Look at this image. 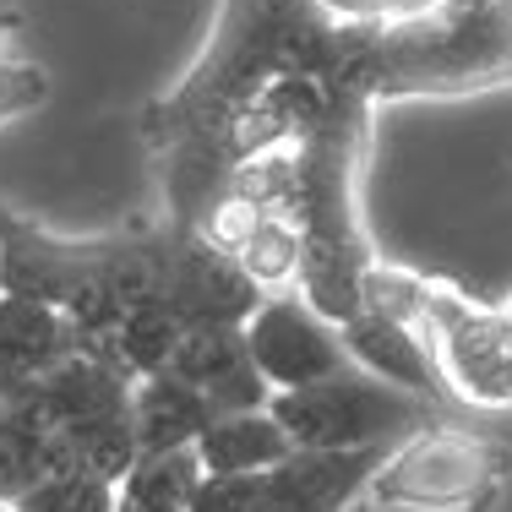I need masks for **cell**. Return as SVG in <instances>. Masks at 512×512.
<instances>
[{
  "label": "cell",
  "mask_w": 512,
  "mask_h": 512,
  "mask_svg": "<svg viewBox=\"0 0 512 512\" xmlns=\"http://www.w3.org/2000/svg\"><path fill=\"white\" fill-rule=\"evenodd\" d=\"M349 28L316 0H224L207 44L175 88L142 109V142L153 153L169 224L197 229L218 207L235 169V137L251 104L289 71H333Z\"/></svg>",
  "instance_id": "cell-1"
},
{
  "label": "cell",
  "mask_w": 512,
  "mask_h": 512,
  "mask_svg": "<svg viewBox=\"0 0 512 512\" xmlns=\"http://www.w3.org/2000/svg\"><path fill=\"white\" fill-rule=\"evenodd\" d=\"M365 93L382 99H447L512 82V0H442L404 22L349 28Z\"/></svg>",
  "instance_id": "cell-2"
},
{
  "label": "cell",
  "mask_w": 512,
  "mask_h": 512,
  "mask_svg": "<svg viewBox=\"0 0 512 512\" xmlns=\"http://www.w3.org/2000/svg\"><path fill=\"white\" fill-rule=\"evenodd\" d=\"M512 474V453L474 431L420 425L387 447L382 469L371 474V502L398 512H485Z\"/></svg>",
  "instance_id": "cell-3"
},
{
  "label": "cell",
  "mask_w": 512,
  "mask_h": 512,
  "mask_svg": "<svg viewBox=\"0 0 512 512\" xmlns=\"http://www.w3.org/2000/svg\"><path fill=\"white\" fill-rule=\"evenodd\" d=\"M273 420L289 431L295 447H327V453H355V447H393L409 431L431 425V404L404 387L376 382L360 365H344L338 376L311 387H284L267 398Z\"/></svg>",
  "instance_id": "cell-4"
},
{
  "label": "cell",
  "mask_w": 512,
  "mask_h": 512,
  "mask_svg": "<svg viewBox=\"0 0 512 512\" xmlns=\"http://www.w3.org/2000/svg\"><path fill=\"white\" fill-rule=\"evenodd\" d=\"M414 333L431 344L442 387H453L463 404L512 409V327L502 306H480L442 278H425Z\"/></svg>",
  "instance_id": "cell-5"
},
{
  "label": "cell",
  "mask_w": 512,
  "mask_h": 512,
  "mask_svg": "<svg viewBox=\"0 0 512 512\" xmlns=\"http://www.w3.org/2000/svg\"><path fill=\"white\" fill-rule=\"evenodd\" d=\"M246 355L273 393L327 382L349 365L344 333L327 316H316L300 295H267L256 306V316L246 322Z\"/></svg>",
  "instance_id": "cell-6"
},
{
  "label": "cell",
  "mask_w": 512,
  "mask_h": 512,
  "mask_svg": "<svg viewBox=\"0 0 512 512\" xmlns=\"http://www.w3.org/2000/svg\"><path fill=\"white\" fill-rule=\"evenodd\" d=\"M169 235V278H164V306L175 311L180 327H246L262 289L240 273L229 251H218L202 229H164Z\"/></svg>",
  "instance_id": "cell-7"
},
{
  "label": "cell",
  "mask_w": 512,
  "mask_h": 512,
  "mask_svg": "<svg viewBox=\"0 0 512 512\" xmlns=\"http://www.w3.org/2000/svg\"><path fill=\"white\" fill-rule=\"evenodd\" d=\"M197 229H202L207 240H213L218 251L235 256L240 273H246L251 284L262 289V295H267V289H273V295L295 289L300 256H306V240H300V224H295V218L262 213V207H251V202L224 197Z\"/></svg>",
  "instance_id": "cell-8"
},
{
  "label": "cell",
  "mask_w": 512,
  "mask_h": 512,
  "mask_svg": "<svg viewBox=\"0 0 512 512\" xmlns=\"http://www.w3.org/2000/svg\"><path fill=\"white\" fill-rule=\"evenodd\" d=\"M387 447H355V453H327V447H295L278 469H267V496L295 502L306 512H349L371 491V474L382 469Z\"/></svg>",
  "instance_id": "cell-9"
},
{
  "label": "cell",
  "mask_w": 512,
  "mask_h": 512,
  "mask_svg": "<svg viewBox=\"0 0 512 512\" xmlns=\"http://www.w3.org/2000/svg\"><path fill=\"white\" fill-rule=\"evenodd\" d=\"M71 349L66 316L44 300L0 295V404H17L39 387L44 371H55Z\"/></svg>",
  "instance_id": "cell-10"
},
{
  "label": "cell",
  "mask_w": 512,
  "mask_h": 512,
  "mask_svg": "<svg viewBox=\"0 0 512 512\" xmlns=\"http://www.w3.org/2000/svg\"><path fill=\"white\" fill-rule=\"evenodd\" d=\"M338 333H344L349 365L371 371L376 382H387V387H404V393L436 404V393H442V371H436L431 344H425L414 327H404V322H393V316L365 306L355 322H344Z\"/></svg>",
  "instance_id": "cell-11"
},
{
  "label": "cell",
  "mask_w": 512,
  "mask_h": 512,
  "mask_svg": "<svg viewBox=\"0 0 512 512\" xmlns=\"http://www.w3.org/2000/svg\"><path fill=\"white\" fill-rule=\"evenodd\" d=\"M33 404L44 409V420H50L55 431H71V425L131 414V382L120 371H109V365L88 360V355H66L55 371L39 376Z\"/></svg>",
  "instance_id": "cell-12"
},
{
  "label": "cell",
  "mask_w": 512,
  "mask_h": 512,
  "mask_svg": "<svg viewBox=\"0 0 512 512\" xmlns=\"http://www.w3.org/2000/svg\"><path fill=\"white\" fill-rule=\"evenodd\" d=\"M218 420L202 387L158 371L148 382L131 387V431L142 453H169V447H197V436Z\"/></svg>",
  "instance_id": "cell-13"
},
{
  "label": "cell",
  "mask_w": 512,
  "mask_h": 512,
  "mask_svg": "<svg viewBox=\"0 0 512 512\" xmlns=\"http://www.w3.org/2000/svg\"><path fill=\"white\" fill-rule=\"evenodd\" d=\"M295 442L273 420V409H246V414H218L197 436V458L207 474H267L278 469Z\"/></svg>",
  "instance_id": "cell-14"
},
{
  "label": "cell",
  "mask_w": 512,
  "mask_h": 512,
  "mask_svg": "<svg viewBox=\"0 0 512 512\" xmlns=\"http://www.w3.org/2000/svg\"><path fill=\"white\" fill-rule=\"evenodd\" d=\"M50 442L55 425L28 398L0 409V507H17L39 480H50Z\"/></svg>",
  "instance_id": "cell-15"
},
{
  "label": "cell",
  "mask_w": 512,
  "mask_h": 512,
  "mask_svg": "<svg viewBox=\"0 0 512 512\" xmlns=\"http://www.w3.org/2000/svg\"><path fill=\"white\" fill-rule=\"evenodd\" d=\"M207 469L197 447H169V453H142L131 474L120 480V496L142 512H191Z\"/></svg>",
  "instance_id": "cell-16"
},
{
  "label": "cell",
  "mask_w": 512,
  "mask_h": 512,
  "mask_svg": "<svg viewBox=\"0 0 512 512\" xmlns=\"http://www.w3.org/2000/svg\"><path fill=\"white\" fill-rule=\"evenodd\" d=\"M180 333H186V327L175 322V311H169L164 300L126 311V316H120V327H115V338H109V371H120L131 387L148 382V376H158L169 365Z\"/></svg>",
  "instance_id": "cell-17"
},
{
  "label": "cell",
  "mask_w": 512,
  "mask_h": 512,
  "mask_svg": "<svg viewBox=\"0 0 512 512\" xmlns=\"http://www.w3.org/2000/svg\"><path fill=\"white\" fill-rule=\"evenodd\" d=\"M240 365H251L246 327H186L164 371L180 376V382H191V387H202V393H213V387L224 382V376H235Z\"/></svg>",
  "instance_id": "cell-18"
},
{
  "label": "cell",
  "mask_w": 512,
  "mask_h": 512,
  "mask_svg": "<svg viewBox=\"0 0 512 512\" xmlns=\"http://www.w3.org/2000/svg\"><path fill=\"white\" fill-rule=\"evenodd\" d=\"M115 502H120V485L88 480V474H50L11 512H115Z\"/></svg>",
  "instance_id": "cell-19"
},
{
  "label": "cell",
  "mask_w": 512,
  "mask_h": 512,
  "mask_svg": "<svg viewBox=\"0 0 512 512\" xmlns=\"http://www.w3.org/2000/svg\"><path fill=\"white\" fill-rule=\"evenodd\" d=\"M50 104V71L33 55H0V126Z\"/></svg>",
  "instance_id": "cell-20"
},
{
  "label": "cell",
  "mask_w": 512,
  "mask_h": 512,
  "mask_svg": "<svg viewBox=\"0 0 512 512\" xmlns=\"http://www.w3.org/2000/svg\"><path fill=\"white\" fill-rule=\"evenodd\" d=\"M262 507V474H207L191 512H256Z\"/></svg>",
  "instance_id": "cell-21"
},
{
  "label": "cell",
  "mask_w": 512,
  "mask_h": 512,
  "mask_svg": "<svg viewBox=\"0 0 512 512\" xmlns=\"http://www.w3.org/2000/svg\"><path fill=\"white\" fill-rule=\"evenodd\" d=\"M0 55H28V22L17 0H0Z\"/></svg>",
  "instance_id": "cell-22"
},
{
  "label": "cell",
  "mask_w": 512,
  "mask_h": 512,
  "mask_svg": "<svg viewBox=\"0 0 512 512\" xmlns=\"http://www.w3.org/2000/svg\"><path fill=\"white\" fill-rule=\"evenodd\" d=\"M115 512H142V507H131V502H126V496H120V502H115Z\"/></svg>",
  "instance_id": "cell-23"
},
{
  "label": "cell",
  "mask_w": 512,
  "mask_h": 512,
  "mask_svg": "<svg viewBox=\"0 0 512 512\" xmlns=\"http://www.w3.org/2000/svg\"><path fill=\"white\" fill-rule=\"evenodd\" d=\"M502 316H507V327H512V295L502 300Z\"/></svg>",
  "instance_id": "cell-24"
},
{
  "label": "cell",
  "mask_w": 512,
  "mask_h": 512,
  "mask_svg": "<svg viewBox=\"0 0 512 512\" xmlns=\"http://www.w3.org/2000/svg\"><path fill=\"white\" fill-rule=\"evenodd\" d=\"M0 295H6V284H0Z\"/></svg>",
  "instance_id": "cell-25"
},
{
  "label": "cell",
  "mask_w": 512,
  "mask_h": 512,
  "mask_svg": "<svg viewBox=\"0 0 512 512\" xmlns=\"http://www.w3.org/2000/svg\"><path fill=\"white\" fill-rule=\"evenodd\" d=\"M0 512H11V507H0Z\"/></svg>",
  "instance_id": "cell-26"
},
{
  "label": "cell",
  "mask_w": 512,
  "mask_h": 512,
  "mask_svg": "<svg viewBox=\"0 0 512 512\" xmlns=\"http://www.w3.org/2000/svg\"><path fill=\"white\" fill-rule=\"evenodd\" d=\"M349 512H355V507H349Z\"/></svg>",
  "instance_id": "cell-27"
},
{
  "label": "cell",
  "mask_w": 512,
  "mask_h": 512,
  "mask_svg": "<svg viewBox=\"0 0 512 512\" xmlns=\"http://www.w3.org/2000/svg\"><path fill=\"white\" fill-rule=\"evenodd\" d=\"M0 409H6V404H0Z\"/></svg>",
  "instance_id": "cell-28"
}]
</instances>
